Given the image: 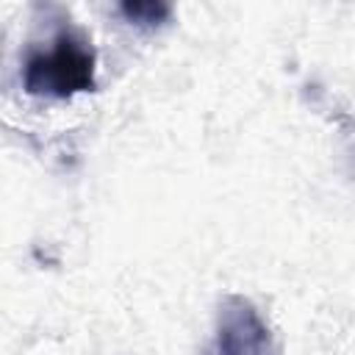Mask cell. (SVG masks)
I'll return each mask as SVG.
<instances>
[{
	"label": "cell",
	"instance_id": "obj_1",
	"mask_svg": "<svg viewBox=\"0 0 355 355\" xmlns=\"http://www.w3.org/2000/svg\"><path fill=\"white\" fill-rule=\"evenodd\" d=\"M94 47L75 31L61 28L47 47H33L22 67V86L33 97L69 100L80 92L94 89Z\"/></svg>",
	"mask_w": 355,
	"mask_h": 355
},
{
	"label": "cell",
	"instance_id": "obj_2",
	"mask_svg": "<svg viewBox=\"0 0 355 355\" xmlns=\"http://www.w3.org/2000/svg\"><path fill=\"white\" fill-rule=\"evenodd\" d=\"M205 355H272V336L252 302L227 297L219 311V327Z\"/></svg>",
	"mask_w": 355,
	"mask_h": 355
},
{
	"label": "cell",
	"instance_id": "obj_3",
	"mask_svg": "<svg viewBox=\"0 0 355 355\" xmlns=\"http://www.w3.org/2000/svg\"><path fill=\"white\" fill-rule=\"evenodd\" d=\"M119 11L136 25H161L172 14V6H166V3H122Z\"/></svg>",
	"mask_w": 355,
	"mask_h": 355
}]
</instances>
